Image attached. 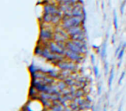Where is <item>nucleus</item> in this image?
I'll return each mask as SVG.
<instances>
[{"instance_id": "1", "label": "nucleus", "mask_w": 126, "mask_h": 111, "mask_svg": "<svg viewBox=\"0 0 126 111\" xmlns=\"http://www.w3.org/2000/svg\"><path fill=\"white\" fill-rule=\"evenodd\" d=\"M86 18L80 17H62L61 26L65 30H67L71 27L79 26V25H84Z\"/></svg>"}, {"instance_id": "2", "label": "nucleus", "mask_w": 126, "mask_h": 111, "mask_svg": "<svg viewBox=\"0 0 126 111\" xmlns=\"http://www.w3.org/2000/svg\"><path fill=\"white\" fill-rule=\"evenodd\" d=\"M65 57L67 60H71V61H73V62L77 63V64H80L82 63L85 60V55L81 54V53H75V52L71 51L67 49L65 53Z\"/></svg>"}, {"instance_id": "3", "label": "nucleus", "mask_w": 126, "mask_h": 111, "mask_svg": "<svg viewBox=\"0 0 126 111\" xmlns=\"http://www.w3.org/2000/svg\"><path fill=\"white\" fill-rule=\"evenodd\" d=\"M54 37V32L48 28H42L40 33V40L43 43H47V42L53 41Z\"/></svg>"}, {"instance_id": "4", "label": "nucleus", "mask_w": 126, "mask_h": 111, "mask_svg": "<svg viewBox=\"0 0 126 111\" xmlns=\"http://www.w3.org/2000/svg\"><path fill=\"white\" fill-rule=\"evenodd\" d=\"M72 15L73 17H80L86 18V11L84 9V3H77L73 5L72 9Z\"/></svg>"}, {"instance_id": "5", "label": "nucleus", "mask_w": 126, "mask_h": 111, "mask_svg": "<svg viewBox=\"0 0 126 111\" xmlns=\"http://www.w3.org/2000/svg\"><path fill=\"white\" fill-rule=\"evenodd\" d=\"M48 48L51 50V52H53V53H60V54H63V55H65L66 50H67V49H64L60 47L57 44V42H55L54 41H50L48 44Z\"/></svg>"}, {"instance_id": "6", "label": "nucleus", "mask_w": 126, "mask_h": 111, "mask_svg": "<svg viewBox=\"0 0 126 111\" xmlns=\"http://www.w3.org/2000/svg\"><path fill=\"white\" fill-rule=\"evenodd\" d=\"M44 13L50 14V15H57V14L61 13V11H60L58 5H55L54 4H48L44 6L43 8Z\"/></svg>"}, {"instance_id": "7", "label": "nucleus", "mask_w": 126, "mask_h": 111, "mask_svg": "<svg viewBox=\"0 0 126 111\" xmlns=\"http://www.w3.org/2000/svg\"><path fill=\"white\" fill-rule=\"evenodd\" d=\"M67 34H69V36L74 35V34H80V33H83V32H86V28H85L84 25H79V26H73L71 27L70 28L67 30Z\"/></svg>"}, {"instance_id": "8", "label": "nucleus", "mask_w": 126, "mask_h": 111, "mask_svg": "<svg viewBox=\"0 0 126 111\" xmlns=\"http://www.w3.org/2000/svg\"><path fill=\"white\" fill-rule=\"evenodd\" d=\"M70 40L73 41H81V42H86V32L80 33V34H74L70 36Z\"/></svg>"}, {"instance_id": "9", "label": "nucleus", "mask_w": 126, "mask_h": 111, "mask_svg": "<svg viewBox=\"0 0 126 111\" xmlns=\"http://www.w3.org/2000/svg\"><path fill=\"white\" fill-rule=\"evenodd\" d=\"M69 39H67V37L61 34V33L58 32H54V37H53V41L54 42H66L67 41H68Z\"/></svg>"}, {"instance_id": "10", "label": "nucleus", "mask_w": 126, "mask_h": 111, "mask_svg": "<svg viewBox=\"0 0 126 111\" xmlns=\"http://www.w3.org/2000/svg\"><path fill=\"white\" fill-rule=\"evenodd\" d=\"M113 78H114V67L112 66V68H111V71H110L109 78H108V87H109L110 90H111V85H112Z\"/></svg>"}, {"instance_id": "11", "label": "nucleus", "mask_w": 126, "mask_h": 111, "mask_svg": "<svg viewBox=\"0 0 126 111\" xmlns=\"http://www.w3.org/2000/svg\"><path fill=\"white\" fill-rule=\"evenodd\" d=\"M113 25H114L115 30L117 31V29H118V20H117V14L116 9L113 10Z\"/></svg>"}, {"instance_id": "12", "label": "nucleus", "mask_w": 126, "mask_h": 111, "mask_svg": "<svg viewBox=\"0 0 126 111\" xmlns=\"http://www.w3.org/2000/svg\"><path fill=\"white\" fill-rule=\"evenodd\" d=\"M52 19H53V15H50V14H47V13L43 14L42 21H43L45 23H51Z\"/></svg>"}, {"instance_id": "13", "label": "nucleus", "mask_w": 126, "mask_h": 111, "mask_svg": "<svg viewBox=\"0 0 126 111\" xmlns=\"http://www.w3.org/2000/svg\"><path fill=\"white\" fill-rule=\"evenodd\" d=\"M105 56H106V41L103 43V46L101 47V52H100L101 60H105Z\"/></svg>"}, {"instance_id": "14", "label": "nucleus", "mask_w": 126, "mask_h": 111, "mask_svg": "<svg viewBox=\"0 0 126 111\" xmlns=\"http://www.w3.org/2000/svg\"><path fill=\"white\" fill-rule=\"evenodd\" d=\"M57 86H58V89L60 90V91H61L62 90H64V89L67 88V85L64 80H60V81L57 83Z\"/></svg>"}, {"instance_id": "15", "label": "nucleus", "mask_w": 126, "mask_h": 111, "mask_svg": "<svg viewBox=\"0 0 126 111\" xmlns=\"http://www.w3.org/2000/svg\"><path fill=\"white\" fill-rule=\"evenodd\" d=\"M124 53H125V47H123L122 49L120 50V52L118 53V54H117V60H122L123 57H124Z\"/></svg>"}, {"instance_id": "16", "label": "nucleus", "mask_w": 126, "mask_h": 111, "mask_svg": "<svg viewBox=\"0 0 126 111\" xmlns=\"http://www.w3.org/2000/svg\"><path fill=\"white\" fill-rule=\"evenodd\" d=\"M126 5V0H124L122 3H121V5H120V13L121 15H124V8H125Z\"/></svg>"}, {"instance_id": "17", "label": "nucleus", "mask_w": 126, "mask_h": 111, "mask_svg": "<svg viewBox=\"0 0 126 111\" xmlns=\"http://www.w3.org/2000/svg\"><path fill=\"white\" fill-rule=\"evenodd\" d=\"M122 47H123V43H120L118 45V47H117V49H116V51H115V56H117V54H118V53L120 52V50L122 49Z\"/></svg>"}, {"instance_id": "18", "label": "nucleus", "mask_w": 126, "mask_h": 111, "mask_svg": "<svg viewBox=\"0 0 126 111\" xmlns=\"http://www.w3.org/2000/svg\"><path fill=\"white\" fill-rule=\"evenodd\" d=\"M93 72H94V74H95V77H99V68H98V66H95L94 65L93 66Z\"/></svg>"}, {"instance_id": "19", "label": "nucleus", "mask_w": 126, "mask_h": 111, "mask_svg": "<svg viewBox=\"0 0 126 111\" xmlns=\"http://www.w3.org/2000/svg\"><path fill=\"white\" fill-rule=\"evenodd\" d=\"M105 75H107V74L109 73V64L106 61L105 62Z\"/></svg>"}, {"instance_id": "20", "label": "nucleus", "mask_w": 126, "mask_h": 111, "mask_svg": "<svg viewBox=\"0 0 126 111\" xmlns=\"http://www.w3.org/2000/svg\"><path fill=\"white\" fill-rule=\"evenodd\" d=\"M124 75H125V72H123L120 76V77H119V79H118V85H121V84H122L123 79L124 78Z\"/></svg>"}, {"instance_id": "21", "label": "nucleus", "mask_w": 126, "mask_h": 111, "mask_svg": "<svg viewBox=\"0 0 126 111\" xmlns=\"http://www.w3.org/2000/svg\"><path fill=\"white\" fill-rule=\"evenodd\" d=\"M91 60H92V64H95V57H94L93 54H92V56H91Z\"/></svg>"}, {"instance_id": "22", "label": "nucleus", "mask_w": 126, "mask_h": 111, "mask_svg": "<svg viewBox=\"0 0 126 111\" xmlns=\"http://www.w3.org/2000/svg\"><path fill=\"white\" fill-rule=\"evenodd\" d=\"M101 94V85L98 87V95H100Z\"/></svg>"}, {"instance_id": "23", "label": "nucleus", "mask_w": 126, "mask_h": 111, "mask_svg": "<svg viewBox=\"0 0 126 111\" xmlns=\"http://www.w3.org/2000/svg\"><path fill=\"white\" fill-rule=\"evenodd\" d=\"M111 43H112V44L115 43V35H114V34H113L112 38H111Z\"/></svg>"}, {"instance_id": "24", "label": "nucleus", "mask_w": 126, "mask_h": 111, "mask_svg": "<svg viewBox=\"0 0 126 111\" xmlns=\"http://www.w3.org/2000/svg\"><path fill=\"white\" fill-rule=\"evenodd\" d=\"M121 63H122V62H121V60H120V61L118 62V64H117V67H120V66H121Z\"/></svg>"}, {"instance_id": "25", "label": "nucleus", "mask_w": 126, "mask_h": 111, "mask_svg": "<svg viewBox=\"0 0 126 111\" xmlns=\"http://www.w3.org/2000/svg\"><path fill=\"white\" fill-rule=\"evenodd\" d=\"M117 111H122V106H120V107H119V109H118V110Z\"/></svg>"}, {"instance_id": "26", "label": "nucleus", "mask_w": 126, "mask_h": 111, "mask_svg": "<svg viewBox=\"0 0 126 111\" xmlns=\"http://www.w3.org/2000/svg\"><path fill=\"white\" fill-rule=\"evenodd\" d=\"M103 111H106V108H105V109H104V110Z\"/></svg>"}]
</instances>
